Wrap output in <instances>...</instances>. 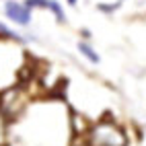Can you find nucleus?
I'll list each match as a JSON object with an SVG mask.
<instances>
[{
    "mask_svg": "<svg viewBox=\"0 0 146 146\" xmlns=\"http://www.w3.org/2000/svg\"><path fill=\"white\" fill-rule=\"evenodd\" d=\"M0 33H2L4 37H8V39H15V41H19V43H25L27 41V37H23L21 33H15L11 27H6L4 23H0Z\"/></svg>",
    "mask_w": 146,
    "mask_h": 146,
    "instance_id": "obj_5",
    "label": "nucleus"
},
{
    "mask_svg": "<svg viewBox=\"0 0 146 146\" xmlns=\"http://www.w3.org/2000/svg\"><path fill=\"white\" fill-rule=\"evenodd\" d=\"M95 146H125V136L113 123H99L93 130Z\"/></svg>",
    "mask_w": 146,
    "mask_h": 146,
    "instance_id": "obj_1",
    "label": "nucleus"
},
{
    "mask_svg": "<svg viewBox=\"0 0 146 146\" xmlns=\"http://www.w3.org/2000/svg\"><path fill=\"white\" fill-rule=\"evenodd\" d=\"M76 50H78V52H80V56H84L91 64H99V62H101V56L93 50V45H91V43H86V41H78V43H76Z\"/></svg>",
    "mask_w": 146,
    "mask_h": 146,
    "instance_id": "obj_4",
    "label": "nucleus"
},
{
    "mask_svg": "<svg viewBox=\"0 0 146 146\" xmlns=\"http://www.w3.org/2000/svg\"><path fill=\"white\" fill-rule=\"evenodd\" d=\"M66 2H68V4H70V6H72V8H74V6H76V4H78V0H66Z\"/></svg>",
    "mask_w": 146,
    "mask_h": 146,
    "instance_id": "obj_8",
    "label": "nucleus"
},
{
    "mask_svg": "<svg viewBox=\"0 0 146 146\" xmlns=\"http://www.w3.org/2000/svg\"><path fill=\"white\" fill-rule=\"evenodd\" d=\"M25 6L31 8V11H37V8L50 11L60 25L66 23V13H64V8H62V4L58 2V0H25Z\"/></svg>",
    "mask_w": 146,
    "mask_h": 146,
    "instance_id": "obj_3",
    "label": "nucleus"
},
{
    "mask_svg": "<svg viewBox=\"0 0 146 146\" xmlns=\"http://www.w3.org/2000/svg\"><path fill=\"white\" fill-rule=\"evenodd\" d=\"M119 6H121V0H119V2H115V4H99L97 8H99L101 13H113V11H117Z\"/></svg>",
    "mask_w": 146,
    "mask_h": 146,
    "instance_id": "obj_6",
    "label": "nucleus"
},
{
    "mask_svg": "<svg viewBox=\"0 0 146 146\" xmlns=\"http://www.w3.org/2000/svg\"><path fill=\"white\" fill-rule=\"evenodd\" d=\"M4 15L11 23L19 27H29L31 25V8H27L25 2H17V0H6L4 2Z\"/></svg>",
    "mask_w": 146,
    "mask_h": 146,
    "instance_id": "obj_2",
    "label": "nucleus"
},
{
    "mask_svg": "<svg viewBox=\"0 0 146 146\" xmlns=\"http://www.w3.org/2000/svg\"><path fill=\"white\" fill-rule=\"evenodd\" d=\"M80 33H82V37H84V39H91V31H89V29H80Z\"/></svg>",
    "mask_w": 146,
    "mask_h": 146,
    "instance_id": "obj_7",
    "label": "nucleus"
}]
</instances>
